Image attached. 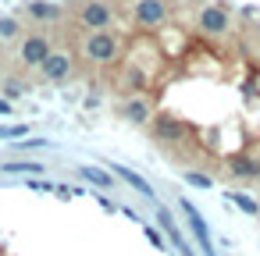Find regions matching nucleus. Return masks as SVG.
<instances>
[{"instance_id":"nucleus-7","label":"nucleus","mask_w":260,"mask_h":256,"mask_svg":"<svg viewBox=\"0 0 260 256\" xmlns=\"http://www.w3.org/2000/svg\"><path fill=\"white\" fill-rule=\"evenodd\" d=\"M182 210H185V217H189V224H192V235L203 242V252H207V256H214V245H210V235H207V224H203V217L192 210V203H182Z\"/></svg>"},{"instance_id":"nucleus-12","label":"nucleus","mask_w":260,"mask_h":256,"mask_svg":"<svg viewBox=\"0 0 260 256\" xmlns=\"http://www.w3.org/2000/svg\"><path fill=\"white\" fill-rule=\"evenodd\" d=\"M114 171H118V174H121V178H125L128 185H136V189H139L143 196H153V189H150V185H146V181H143V178H139L136 171H128V167H114Z\"/></svg>"},{"instance_id":"nucleus-15","label":"nucleus","mask_w":260,"mask_h":256,"mask_svg":"<svg viewBox=\"0 0 260 256\" xmlns=\"http://www.w3.org/2000/svg\"><path fill=\"white\" fill-rule=\"evenodd\" d=\"M185 181H189V185H196V189H210V174H203V171H189V174H185Z\"/></svg>"},{"instance_id":"nucleus-1","label":"nucleus","mask_w":260,"mask_h":256,"mask_svg":"<svg viewBox=\"0 0 260 256\" xmlns=\"http://www.w3.org/2000/svg\"><path fill=\"white\" fill-rule=\"evenodd\" d=\"M118 50H121V43H118V36H111L107 29H104V32H93V36L86 40V57L96 61V64H111V61L118 57Z\"/></svg>"},{"instance_id":"nucleus-2","label":"nucleus","mask_w":260,"mask_h":256,"mask_svg":"<svg viewBox=\"0 0 260 256\" xmlns=\"http://www.w3.org/2000/svg\"><path fill=\"white\" fill-rule=\"evenodd\" d=\"M111 18H114V11L104 4V0H89V4L79 11V22H82V25H89L93 32H104V29L111 25Z\"/></svg>"},{"instance_id":"nucleus-16","label":"nucleus","mask_w":260,"mask_h":256,"mask_svg":"<svg viewBox=\"0 0 260 256\" xmlns=\"http://www.w3.org/2000/svg\"><path fill=\"white\" fill-rule=\"evenodd\" d=\"M29 11H32V18H57V8H50V4H32Z\"/></svg>"},{"instance_id":"nucleus-6","label":"nucleus","mask_w":260,"mask_h":256,"mask_svg":"<svg viewBox=\"0 0 260 256\" xmlns=\"http://www.w3.org/2000/svg\"><path fill=\"white\" fill-rule=\"evenodd\" d=\"M43 75H47V82H64L72 75V57L68 54H50L43 61Z\"/></svg>"},{"instance_id":"nucleus-8","label":"nucleus","mask_w":260,"mask_h":256,"mask_svg":"<svg viewBox=\"0 0 260 256\" xmlns=\"http://www.w3.org/2000/svg\"><path fill=\"white\" fill-rule=\"evenodd\" d=\"M228 171L235 178H260V160L256 157H232L228 160Z\"/></svg>"},{"instance_id":"nucleus-9","label":"nucleus","mask_w":260,"mask_h":256,"mask_svg":"<svg viewBox=\"0 0 260 256\" xmlns=\"http://www.w3.org/2000/svg\"><path fill=\"white\" fill-rule=\"evenodd\" d=\"M125 118H128V121H136V125L150 121V100H146V96H132V100H128V107H125Z\"/></svg>"},{"instance_id":"nucleus-13","label":"nucleus","mask_w":260,"mask_h":256,"mask_svg":"<svg viewBox=\"0 0 260 256\" xmlns=\"http://www.w3.org/2000/svg\"><path fill=\"white\" fill-rule=\"evenodd\" d=\"M178 132H182V125H178L175 118H168V114L157 118V135H160V139H164V135H178Z\"/></svg>"},{"instance_id":"nucleus-11","label":"nucleus","mask_w":260,"mask_h":256,"mask_svg":"<svg viewBox=\"0 0 260 256\" xmlns=\"http://www.w3.org/2000/svg\"><path fill=\"white\" fill-rule=\"evenodd\" d=\"M79 171H82L86 181H93V185H100V189H111V174H104L100 167H79Z\"/></svg>"},{"instance_id":"nucleus-19","label":"nucleus","mask_w":260,"mask_h":256,"mask_svg":"<svg viewBox=\"0 0 260 256\" xmlns=\"http://www.w3.org/2000/svg\"><path fill=\"white\" fill-rule=\"evenodd\" d=\"M0 114H11V103L8 100H0Z\"/></svg>"},{"instance_id":"nucleus-5","label":"nucleus","mask_w":260,"mask_h":256,"mask_svg":"<svg viewBox=\"0 0 260 256\" xmlns=\"http://www.w3.org/2000/svg\"><path fill=\"white\" fill-rule=\"evenodd\" d=\"M200 29H203V32H210V36L224 32V29H228V11H224L221 4L203 8V11H200Z\"/></svg>"},{"instance_id":"nucleus-4","label":"nucleus","mask_w":260,"mask_h":256,"mask_svg":"<svg viewBox=\"0 0 260 256\" xmlns=\"http://www.w3.org/2000/svg\"><path fill=\"white\" fill-rule=\"evenodd\" d=\"M168 18V4L164 0H139L136 4V22L139 25H160Z\"/></svg>"},{"instance_id":"nucleus-14","label":"nucleus","mask_w":260,"mask_h":256,"mask_svg":"<svg viewBox=\"0 0 260 256\" xmlns=\"http://www.w3.org/2000/svg\"><path fill=\"white\" fill-rule=\"evenodd\" d=\"M125 86H128L132 93H143V89H146V71H139V68H132V71L125 75Z\"/></svg>"},{"instance_id":"nucleus-18","label":"nucleus","mask_w":260,"mask_h":256,"mask_svg":"<svg viewBox=\"0 0 260 256\" xmlns=\"http://www.w3.org/2000/svg\"><path fill=\"white\" fill-rule=\"evenodd\" d=\"M18 32V25L11 22V18H4V22H0V36H15Z\"/></svg>"},{"instance_id":"nucleus-17","label":"nucleus","mask_w":260,"mask_h":256,"mask_svg":"<svg viewBox=\"0 0 260 256\" xmlns=\"http://www.w3.org/2000/svg\"><path fill=\"white\" fill-rule=\"evenodd\" d=\"M4 171H29V174H40V171H43V164H36V160H29V164H8Z\"/></svg>"},{"instance_id":"nucleus-10","label":"nucleus","mask_w":260,"mask_h":256,"mask_svg":"<svg viewBox=\"0 0 260 256\" xmlns=\"http://www.w3.org/2000/svg\"><path fill=\"white\" fill-rule=\"evenodd\" d=\"M228 199H232L242 213H249V217H256V213H260V203H256L249 192H228Z\"/></svg>"},{"instance_id":"nucleus-3","label":"nucleus","mask_w":260,"mask_h":256,"mask_svg":"<svg viewBox=\"0 0 260 256\" xmlns=\"http://www.w3.org/2000/svg\"><path fill=\"white\" fill-rule=\"evenodd\" d=\"M54 50H50V43L43 40V36H29L25 43H22V64H29V68H43V61L50 57Z\"/></svg>"}]
</instances>
